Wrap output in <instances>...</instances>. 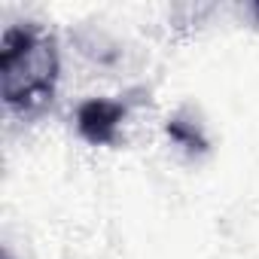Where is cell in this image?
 <instances>
[{
  "label": "cell",
  "instance_id": "3",
  "mask_svg": "<svg viewBox=\"0 0 259 259\" xmlns=\"http://www.w3.org/2000/svg\"><path fill=\"white\" fill-rule=\"evenodd\" d=\"M168 135H171L177 144H183L186 150H204V138L195 132L192 125H183L180 119H174V122L168 125Z\"/></svg>",
  "mask_w": 259,
  "mask_h": 259
},
{
  "label": "cell",
  "instance_id": "1",
  "mask_svg": "<svg viewBox=\"0 0 259 259\" xmlns=\"http://www.w3.org/2000/svg\"><path fill=\"white\" fill-rule=\"evenodd\" d=\"M58 52L52 34L40 25L7 28L0 43V92L10 110L37 113L55 95Z\"/></svg>",
  "mask_w": 259,
  "mask_h": 259
},
{
  "label": "cell",
  "instance_id": "2",
  "mask_svg": "<svg viewBox=\"0 0 259 259\" xmlns=\"http://www.w3.org/2000/svg\"><path fill=\"white\" fill-rule=\"evenodd\" d=\"M122 119H125V104L110 101V98H89L76 110V128H79V135L89 144H95V147L113 144L119 138Z\"/></svg>",
  "mask_w": 259,
  "mask_h": 259
}]
</instances>
